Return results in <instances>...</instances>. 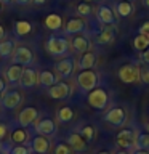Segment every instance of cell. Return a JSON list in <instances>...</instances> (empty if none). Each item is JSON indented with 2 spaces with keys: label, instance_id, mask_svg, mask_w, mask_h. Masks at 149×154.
I'll return each mask as SVG.
<instances>
[{
  "label": "cell",
  "instance_id": "cell-1",
  "mask_svg": "<svg viewBox=\"0 0 149 154\" xmlns=\"http://www.w3.org/2000/svg\"><path fill=\"white\" fill-rule=\"evenodd\" d=\"M45 50L51 58H64L71 51V42L64 34H51L45 42Z\"/></svg>",
  "mask_w": 149,
  "mask_h": 154
},
{
  "label": "cell",
  "instance_id": "cell-2",
  "mask_svg": "<svg viewBox=\"0 0 149 154\" xmlns=\"http://www.w3.org/2000/svg\"><path fill=\"white\" fill-rule=\"evenodd\" d=\"M99 72L95 71V69H84V71H79V74L75 75V84H77V88H79V93L80 95H87L90 93L93 88L99 87Z\"/></svg>",
  "mask_w": 149,
  "mask_h": 154
},
{
  "label": "cell",
  "instance_id": "cell-3",
  "mask_svg": "<svg viewBox=\"0 0 149 154\" xmlns=\"http://www.w3.org/2000/svg\"><path fill=\"white\" fill-rule=\"evenodd\" d=\"M32 133L34 135H43V137L53 138L58 133V124L50 116H38L37 120L32 124Z\"/></svg>",
  "mask_w": 149,
  "mask_h": 154
},
{
  "label": "cell",
  "instance_id": "cell-4",
  "mask_svg": "<svg viewBox=\"0 0 149 154\" xmlns=\"http://www.w3.org/2000/svg\"><path fill=\"white\" fill-rule=\"evenodd\" d=\"M103 120L112 128H123L128 122V112L122 106H112L104 112Z\"/></svg>",
  "mask_w": 149,
  "mask_h": 154
},
{
  "label": "cell",
  "instance_id": "cell-5",
  "mask_svg": "<svg viewBox=\"0 0 149 154\" xmlns=\"http://www.w3.org/2000/svg\"><path fill=\"white\" fill-rule=\"evenodd\" d=\"M87 103L96 111L108 109L109 104H111V98H109L108 90L103 88V87H96V88H93L90 93H87Z\"/></svg>",
  "mask_w": 149,
  "mask_h": 154
},
{
  "label": "cell",
  "instance_id": "cell-6",
  "mask_svg": "<svg viewBox=\"0 0 149 154\" xmlns=\"http://www.w3.org/2000/svg\"><path fill=\"white\" fill-rule=\"evenodd\" d=\"M40 116V111H38L35 106H26L19 111V114L16 116V119L10 124V127H23V128H29L32 127V124L37 120V117Z\"/></svg>",
  "mask_w": 149,
  "mask_h": 154
},
{
  "label": "cell",
  "instance_id": "cell-7",
  "mask_svg": "<svg viewBox=\"0 0 149 154\" xmlns=\"http://www.w3.org/2000/svg\"><path fill=\"white\" fill-rule=\"evenodd\" d=\"M23 103V93L21 90H18L16 87H10L3 91V95L0 96V106L5 109V111H13L16 109L18 106H21Z\"/></svg>",
  "mask_w": 149,
  "mask_h": 154
},
{
  "label": "cell",
  "instance_id": "cell-8",
  "mask_svg": "<svg viewBox=\"0 0 149 154\" xmlns=\"http://www.w3.org/2000/svg\"><path fill=\"white\" fill-rule=\"evenodd\" d=\"M117 77L123 84H136L139 82V63H127L117 69Z\"/></svg>",
  "mask_w": 149,
  "mask_h": 154
},
{
  "label": "cell",
  "instance_id": "cell-9",
  "mask_svg": "<svg viewBox=\"0 0 149 154\" xmlns=\"http://www.w3.org/2000/svg\"><path fill=\"white\" fill-rule=\"evenodd\" d=\"M95 14H96L98 23L103 24V26H117V23H119L117 13H115V10L111 5H106V3L98 5Z\"/></svg>",
  "mask_w": 149,
  "mask_h": 154
},
{
  "label": "cell",
  "instance_id": "cell-10",
  "mask_svg": "<svg viewBox=\"0 0 149 154\" xmlns=\"http://www.w3.org/2000/svg\"><path fill=\"white\" fill-rule=\"evenodd\" d=\"M75 69H77V60L71 55L59 58L55 64V72L59 75V79H69V77H72Z\"/></svg>",
  "mask_w": 149,
  "mask_h": 154
},
{
  "label": "cell",
  "instance_id": "cell-11",
  "mask_svg": "<svg viewBox=\"0 0 149 154\" xmlns=\"http://www.w3.org/2000/svg\"><path fill=\"white\" fill-rule=\"evenodd\" d=\"M136 128H122L115 135V143L120 149H128L133 151L135 149V141H136Z\"/></svg>",
  "mask_w": 149,
  "mask_h": 154
},
{
  "label": "cell",
  "instance_id": "cell-12",
  "mask_svg": "<svg viewBox=\"0 0 149 154\" xmlns=\"http://www.w3.org/2000/svg\"><path fill=\"white\" fill-rule=\"evenodd\" d=\"M38 85V72L32 66H24L21 80H19V88L21 90H32Z\"/></svg>",
  "mask_w": 149,
  "mask_h": 154
},
{
  "label": "cell",
  "instance_id": "cell-13",
  "mask_svg": "<svg viewBox=\"0 0 149 154\" xmlns=\"http://www.w3.org/2000/svg\"><path fill=\"white\" fill-rule=\"evenodd\" d=\"M47 95L50 96L51 100L62 101V100H67L72 95V88H71V85L67 84V82L59 80L58 84L51 85L50 88H47Z\"/></svg>",
  "mask_w": 149,
  "mask_h": 154
},
{
  "label": "cell",
  "instance_id": "cell-14",
  "mask_svg": "<svg viewBox=\"0 0 149 154\" xmlns=\"http://www.w3.org/2000/svg\"><path fill=\"white\" fill-rule=\"evenodd\" d=\"M27 146L35 154H48L51 149V141L48 137H43V135H32Z\"/></svg>",
  "mask_w": 149,
  "mask_h": 154
},
{
  "label": "cell",
  "instance_id": "cell-15",
  "mask_svg": "<svg viewBox=\"0 0 149 154\" xmlns=\"http://www.w3.org/2000/svg\"><path fill=\"white\" fill-rule=\"evenodd\" d=\"M11 63L21 66H32L34 64V53L29 47L19 45L14 48V53L11 56Z\"/></svg>",
  "mask_w": 149,
  "mask_h": 154
},
{
  "label": "cell",
  "instance_id": "cell-16",
  "mask_svg": "<svg viewBox=\"0 0 149 154\" xmlns=\"http://www.w3.org/2000/svg\"><path fill=\"white\" fill-rule=\"evenodd\" d=\"M64 141L72 148L74 152H85L88 149V143L85 141V138L77 132V130H71V132L66 133V140Z\"/></svg>",
  "mask_w": 149,
  "mask_h": 154
},
{
  "label": "cell",
  "instance_id": "cell-17",
  "mask_svg": "<svg viewBox=\"0 0 149 154\" xmlns=\"http://www.w3.org/2000/svg\"><path fill=\"white\" fill-rule=\"evenodd\" d=\"M87 31V21L82 16H71L64 24V35H77Z\"/></svg>",
  "mask_w": 149,
  "mask_h": 154
},
{
  "label": "cell",
  "instance_id": "cell-18",
  "mask_svg": "<svg viewBox=\"0 0 149 154\" xmlns=\"http://www.w3.org/2000/svg\"><path fill=\"white\" fill-rule=\"evenodd\" d=\"M115 40V26H103L95 34V43L96 45H111Z\"/></svg>",
  "mask_w": 149,
  "mask_h": 154
},
{
  "label": "cell",
  "instance_id": "cell-19",
  "mask_svg": "<svg viewBox=\"0 0 149 154\" xmlns=\"http://www.w3.org/2000/svg\"><path fill=\"white\" fill-rule=\"evenodd\" d=\"M23 71H24V66L11 63V64L5 69V82H7V85L13 87V88L14 87H19V80H21Z\"/></svg>",
  "mask_w": 149,
  "mask_h": 154
},
{
  "label": "cell",
  "instance_id": "cell-20",
  "mask_svg": "<svg viewBox=\"0 0 149 154\" xmlns=\"http://www.w3.org/2000/svg\"><path fill=\"white\" fill-rule=\"evenodd\" d=\"M10 143L11 144H27L32 135L29 133L27 128L23 127H10Z\"/></svg>",
  "mask_w": 149,
  "mask_h": 154
},
{
  "label": "cell",
  "instance_id": "cell-21",
  "mask_svg": "<svg viewBox=\"0 0 149 154\" xmlns=\"http://www.w3.org/2000/svg\"><path fill=\"white\" fill-rule=\"evenodd\" d=\"M90 47H91L90 37L85 35V34H77V35H74V37H72V40H71V48L75 53H79V55L88 51Z\"/></svg>",
  "mask_w": 149,
  "mask_h": 154
},
{
  "label": "cell",
  "instance_id": "cell-22",
  "mask_svg": "<svg viewBox=\"0 0 149 154\" xmlns=\"http://www.w3.org/2000/svg\"><path fill=\"white\" fill-rule=\"evenodd\" d=\"M59 80H61L59 75H58L55 71L43 69V71L38 72V84H40V87H43V88H50L51 85L58 84Z\"/></svg>",
  "mask_w": 149,
  "mask_h": 154
},
{
  "label": "cell",
  "instance_id": "cell-23",
  "mask_svg": "<svg viewBox=\"0 0 149 154\" xmlns=\"http://www.w3.org/2000/svg\"><path fill=\"white\" fill-rule=\"evenodd\" d=\"M96 61H98V55H96L95 51H85L82 53L80 58L77 60V67H79L80 71L84 69H93L96 66Z\"/></svg>",
  "mask_w": 149,
  "mask_h": 154
},
{
  "label": "cell",
  "instance_id": "cell-24",
  "mask_svg": "<svg viewBox=\"0 0 149 154\" xmlns=\"http://www.w3.org/2000/svg\"><path fill=\"white\" fill-rule=\"evenodd\" d=\"M74 130H77V132L85 138L87 143H91L96 138V127H95V125H91V124H88V122H80Z\"/></svg>",
  "mask_w": 149,
  "mask_h": 154
},
{
  "label": "cell",
  "instance_id": "cell-25",
  "mask_svg": "<svg viewBox=\"0 0 149 154\" xmlns=\"http://www.w3.org/2000/svg\"><path fill=\"white\" fill-rule=\"evenodd\" d=\"M114 10L119 18H128L135 11V5L127 0H117V2H114Z\"/></svg>",
  "mask_w": 149,
  "mask_h": 154
},
{
  "label": "cell",
  "instance_id": "cell-26",
  "mask_svg": "<svg viewBox=\"0 0 149 154\" xmlns=\"http://www.w3.org/2000/svg\"><path fill=\"white\" fill-rule=\"evenodd\" d=\"M14 48H16L14 38H3V40H0V58L7 60V58L13 56Z\"/></svg>",
  "mask_w": 149,
  "mask_h": 154
},
{
  "label": "cell",
  "instance_id": "cell-27",
  "mask_svg": "<svg viewBox=\"0 0 149 154\" xmlns=\"http://www.w3.org/2000/svg\"><path fill=\"white\" fill-rule=\"evenodd\" d=\"M74 109L71 108V106H61L59 109L56 111V120L59 124H69L74 120Z\"/></svg>",
  "mask_w": 149,
  "mask_h": 154
},
{
  "label": "cell",
  "instance_id": "cell-28",
  "mask_svg": "<svg viewBox=\"0 0 149 154\" xmlns=\"http://www.w3.org/2000/svg\"><path fill=\"white\" fill-rule=\"evenodd\" d=\"M43 23H45V27L50 29V31H53V32H58L62 27V18L58 13H50L45 18Z\"/></svg>",
  "mask_w": 149,
  "mask_h": 154
},
{
  "label": "cell",
  "instance_id": "cell-29",
  "mask_svg": "<svg viewBox=\"0 0 149 154\" xmlns=\"http://www.w3.org/2000/svg\"><path fill=\"white\" fill-rule=\"evenodd\" d=\"M13 29H14V35L16 37H26L32 32V24L26 21V19H19V21L14 23Z\"/></svg>",
  "mask_w": 149,
  "mask_h": 154
},
{
  "label": "cell",
  "instance_id": "cell-30",
  "mask_svg": "<svg viewBox=\"0 0 149 154\" xmlns=\"http://www.w3.org/2000/svg\"><path fill=\"white\" fill-rule=\"evenodd\" d=\"M135 149H146V151H149V132H146V130H138L136 132Z\"/></svg>",
  "mask_w": 149,
  "mask_h": 154
},
{
  "label": "cell",
  "instance_id": "cell-31",
  "mask_svg": "<svg viewBox=\"0 0 149 154\" xmlns=\"http://www.w3.org/2000/svg\"><path fill=\"white\" fill-rule=\"evenodd\" d=\"M132 45H133V48L136 51L141 53V51H144V50H147V48H149V38L141 35V34H138V35H135Z\"/></svg>",
  "mask_w": 149,
  "mask_h": 154
},
{
  "label": "cell",
  "instance_id": "cell-32",
  "mask_svg": "<svg viewBox=\"0 0 149 154\" xmlns=\"http://www.w3.org/2000/svg\"><path fill=\"white\" fill-rule=\"evenodd\" d=\"M75 11H77V14H79V16L85 18V16H91L95 10H93V7L90 5V2H80V3L75 7Z\"/></svg>",
  "mask_w": 149,
  "mask_h": 154
},
{
  "label": "cell",
  "instance_id": "cell-33",
  "mask_svg": "<svg viewBox=\"0 0 149 154\" xmlns=\"http://www.w3.org/2000/svg\"><path fill=\"white\" fill-rule=\"evenodd\" d=\"M72 148L66 141H56L53 146V154H72Z\"/></svg>",
  "mask_w": 149,
  "mask_h": 154
},
{
  "label": "cell",
  "instance_id": "cell-34",
  "mask_svg": "<svg viewBox=\"0 0 149 154\" xmlns=\"http://www.w3.org/2000/svg\"><path fill=\"white\" fill-rule=\"evenodd\" d=\"M139 63V82H143L144 85H149V64L143 61Z\"/></svg>",
  "mask_w": 149,
  "mask_h": 154
},
{
  "label": "cell",
  "instance_id": "cell-35",
  "mask_svg": "<svg viewBox=\"0 0 149 154\" xmlns=\"http://www.w3.org/2000/svg\"><path fill=\"white\" fill-rule=\"evenodd\" d=\"M8 154H31V148L27 144H11Z\"/></svg>",
  "mask_w": 149,
  "mask_h": 154
},
{
  "label": "cell",
  "instance_id": "cell-36",
  "mask_svg": "<svg viewBox=\"0 0 149 154\" xmlns=\"http://www.w3.org/2000/svg\"><path fill=\"white\" fill-rule=\"evenodd\" d=\"M8 132H10V125L5 124V122H0V143L5 140V137L8 135Z\"/></svg>",
  "mask_w": 149,
  "mask_h": 154
},
{
  "label": "cell",
  "instance_id": "cell-37",
  "mask_svg": "<svg viewBox=\"0 0 149 154\" xmlns=\"http://www.w3.org/2000/svg\"><path fill=\"white\" fill-rule=\"evenodd\" d=\"M138 34H141V35H144V37L149 38V21H144L141 26H139Z\"/></svg>",
  "mask_w": 149,
  "mask_h": 154
},
{
  "label": "cell",
  "instance_id": "cell-38",
  "mask_svg": "<svg viewBox=\"0 0 149 154\" xmlns=\"http://www.w3.org/2000/svg\"><path fill=\"white\" fill-rule=\"evenodd\" d=\"M139 61L147 63V64H149V48H147V50H144V51L139 53Z\"/></svg>",
  "mask_w": 149,
  "mask_h": 154
},
{
  "label": "cell",
  "instance_id": "cell-39",
  "mask_svg": "<svg viewBox=\"0 0 149 154\" xmlns=\"http://www.w3.org/2000/svg\"><path fill=\"white\" fill-rule=\"evenodd\" d=\"M11 146V143H0V154H8V149Z\"/></svg>",
  "mask_w": 149,
  "mask_h": 154
},
{
  "label": "cell",
  "instance_id": "cell-40",
  "mask_svg": "<svg viewBox=\"0 0 149 154\" xmlns=\"http://www.w3.org/2000/svg\"><path fill=\"white\" fill-rule=\"evenodd\" d=\"M16 5H19V7H27V5H31L34 0H13Z\"/></svg>",
  "mask_w": 149,
  "mask_h": 154
},
{
  "label": "cell",
  "instance_id": "cell-41",
  "mask_svg": "<svg viewBox=\"0 0 149 154\" xmlns=\"http://www.w3.org/2000/svg\"><path fill=\"white\" fill-rule=\"evenodd\" d=\"M7 90V82H5L3 77H0V96L3 95V91Z\"/></svg>",
  "mask_w": 149,
  "mask_h": 154
},
{
  "label": "cell",
  "instance_id": "cell-42",
  "mask_svg": "<svg viewBox=\"0 0 149 154\" xmlns=\"http://www.w3.org/2000/svg\"><path fill=\"white\" fill-rule=\"evenodd\" d=\"M132 154H149V151H146V149H133Z\"/></svg>",
  "mask_w": 149,
  "mask_h": 154
},
{
  "label": "cell",
  "instance_id": "cell-43",
  "mask_svg": "<svg viewBox=\"0 0 149 154\" xmlns=\"http://www.w3.org/2000/svg\"><path fill=\"white\" fill-rule=\"evenodd\" d=\"M47 2H48V0H34L32 3H34V5H37V7H42V5H45Z\"/></svg>",
  "mask_w": 149,
  "mask_h": 154
},
{
  "label": "cell",
  "instance_id": "cell-44",
  "mask_svg": "<svg viewBox=\"0 0 149 154\" xmlns=\"http://www.w3.org/2000/svg\"><path fill=\"white\" fill-rule=\"evenodd\" d=\"M114 154H132V151H128V149H120V148H119V151H115Z\"/></svg>",
  "mask_w": 149,
  "mask_h": 154
},
{
  "label": "cell",
  "instance_id": "cell-45",
  "mask_svg": "<svg viewBox=\"0 0 149 154\" xmlns=\"http://www.w3.org/2000/svg\"><path fill=\"white\" fill-rule=\"evenodd\" d=\"M5 35H7V32H5L3 26H0V40H3V38H5Z\"/></svg>",
  "mask_w": 149,
  "mask_h": 154
},
{
  "label": "cell",
  "instance_id": "cell-46",
  "mask_svg": "<svg viewBox=\"0 0 149 154\" xmlns=\"http://www.w3.org/2000/svg\"><path fill=\"white\" fill-rule=\"evenodd\" d=\"M0 2H2V5H11L13 0H0Z\"/></svg>",
  "mask_w": 149,
  "mask_h": 154
},
{
  "label": "cell",
  "instance_id": "cell-47",
  "mask_svg": "<svg viewBox=\"0 0 149 154\" xmlns=\"http://www.w3.org/2000/svg\"><path fill=\"white\" fill-rule=\"evenodd\" d=\"M143 5H144V7H147V8H149V0H143Z\"/></svg>",
  "mask_w": 149,
  "mask_h": 154
},
{
  "label": "cell",
  "instance_id": "cell-48",
  "mask_svg": "<svg viewBox=\"0 0 149 154\" xmlns=\"http://www.w3.org/2000/svg\"><path fill=\"white\" fill-rule=\"evenodd\" d=\"M144 128H146V132H149V120L146 122V125H144Z\"/></svg>",
  "mask_w": 149,
  "mask_h": 154
},
{
  "label": "cell",
  "instance_id": "cell-49",
  "mask_svg": "<svg viewBox=\"0 0 149 154\" xmlns=\"http://www.w3.org/2000/svg\"><path fill=\"white\" fill-rule=\"evenodd\" d=\"M98 154H112V152H109V151H99Z\"/></svg>",
  "mask_w": 149,
  "mask_h": 154
},
{
  "label": "cell",
  "instance_id": "cell-50",
  "mask_svg": "<svg viewBox=\"0 0 149 154\" xmlns=\"http://www.w3.org/2000/svg\"><path fill=\"white\" fill-rule=\"evenodd\" d=\"M84 2H103V0H84Z\"/></svg>",
  "mask_w": 149,
  "mask_h": 154
},
{
  "label": "cell",
  "instance_id": "cell-51",
  "mask_svg": "<svg viewBox=\"0 0 149 154\" xmlns=\"http://www.w3.org/2000/svg\"><path fill=\"white\" fill-rule=\"evenodd\" d=\"M127 2H132V3H135V0H127Z\"/></svg>",
  "mask_w": 149,
  "mask_h": 154
},
{
  "label": "cell",
  "instance_id": "cell-52",
  "mask_svg": "<svg viewBox=\"0 0 149 154\" xmlns=\"http://www.w3.org/2000/svg\"><path fill=\"white\" fill-rule=\"evenodd\" d=\"M0 10H2V2H0Z\"/></svg>",
  "mask_w": 149,
  "mask_h": 154
},
{
  "label": "cell",
  "instance_id": "cell-53",
  "mask_svg": "<svg viewBox=\"0 0 149 154\" xmlns=\"http://www.w3.org/2000/svg\"><path fill=\"white\" fill-rule=\"evenodd\" d=\"M31 154H35V152H32V151H31Z\"/></svg>",
  "mask_w": 149,
  "mask_h": 154
}]
</instances>
